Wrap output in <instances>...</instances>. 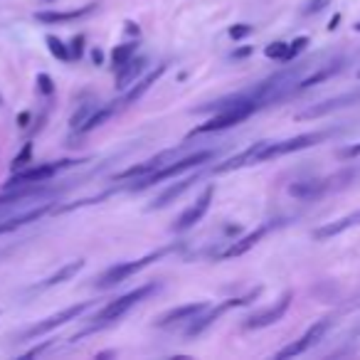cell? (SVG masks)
Wrapping results in <instances>:
<instances>
[{
    "instance_id": "cell-1",
    "label": "cell",
    "mask_w": 360,
    "mask_h": 360,
    "mask_svg": "<svg viewBox=\"0 0 360 360\" xmlns=\"http://www.w3.org/2000/svg\"><path fill=\"white\" fill-rule=\"evenodd\" d=\"M212 150H198V153L188 155V158H180L178 163H165L163 168H158L155 173L150 175H143V178H136L134 183H131V191H143V188H150L155 186V183H163V180L168 178H175V175H180L183 170H191V168H198V165L207 163V160L212 158Z\"/></svg>"
},
{
    "instance_id": "cell-2",
    "label": "cell",
    "mask_w": 360,
    "mask_h": 360,
    "mask_svg": "<svg viewBox=\"0 0 360 360\" xmlns=\"http://www.w3.org/2000/svg\"><path fill=\"white\" fill-rule=\"evenodd\" d=\"M257 109H259V104H257V101H240V104L225 106V109H220V114H215L210 121H205L202 126H198L193 134H212V131H225V129H230V126H237V124H242L245 119H250Z\"/></svg>"
},
{
    "instance_id": "cell-3",
    "label": "cell",
    "mask_w": 360,
    "mask_h": 360,
    "mask_svg": "<svg viewBox=\"0 0 360 360\" xmlns=\"http://www.w3.org/2000/svg\"><path fill=\"white\" fill-rule=\"evenodd\" d=\"M328 134L323 131H314V134H301V136H294V139H286V141H264L262 150L257 153V163H264V160H271V158H279V155H286V153H294V150H304V148H311V146L321 143Z\"/></svg>"
},
{
    "instance_id": "cell-4",
    "label": "cell",
    "mask_w": 360,
    "mask_h": 360,
    "mask_svg": "<svg viewBox=\"0 0 360 360\" xmlns=\"http://www.w3.org/2000/svg\"><path fill=\"white\" fill-rule=\"evenodd\" d=\"M163 255H168V250H158V252H150V255H146L143 259H136V262H121V264H114L109 266V269L104 271V274L99 276V281H96V289H111V286L121 284V281H126L129 276H134L136 271L146 269V266L150 264V262L160 259Z\"/></svg>"
},
{
    "instance_id": "cell-5",
    "label": "cell",
    "mask_w": 360,
    "mask_h": 360,
    "mask_svg": "<svg viewBox=\"0 0 360 360\" xmlns=\"http://www.w3.org/2000/svg\"><path fill=\"white\" fill-rule=\"evenodd\" d=\"M158 289L155 284H146V286H139L136 291H129V294H124V296H119L116 301H111V304H106L104 309L96 314V326H101V323H111V321H119L121 316L126 314V311H131L136 304H141V301L146 299V296H150L153 291Z\"/></svg>"
},
{
    "instance_id": "cell-6",
    "label": "cell",
    "mask_w": 360,
    "mask_h": 360,
    "mask_svg": "<svg viewBox=\"0 0 360 360\" xmlns=\"http://www.w3.org/2000/svg\"><path fill=\"white\" fill-rule=\"evenodd\" d=\"M75 160H57V163H40V165H32V168H20L15 170L11 180L6 183V191L11 188H22V186H35V183H47L50 178H55L62 168L72 165Z\"/></svg>"
},
{
    "instance_id": "cell-7",
    "label": "cell",
    "mask_w": 360,
    "mask_h": 360,
    "mask_svg": "<svg viewBox=\"0 0 360 360\" xmlns=\"http://www.w3.org/2000/svg\"><path fill=\"white\" fill-rule=\"evenodd\" d=\"M89 309H91V301H82V304L67 306L65 311H60V314L50 316V319L40 321V323H35L32 328H27L22 335H25V338H37V335H45V333H50V330L60 328V326L70 323V321L79 319V316L84 314V311H89Z\"/></svg>"
},
{
    "instance_id": "cell-8",
    "label": "cell",
    "mask_w": 360,
    "mask_h": 360,
    "mask_svg": "<svg viewBox=\"0 0 360 360\" xmlns=\"http://www.w3.org/2000/svg\"><path fill=\"white\" fill-rule=\"evenodd\" d=\"M257 294H259V289H255V291H250V294L245 296V299H230V301H225V304H220L217 306V309H210V311H202L200 316H195V319H193V323H191V328L186 330L188 335H200L202 330L207 328V326H212L215 323L217 319H220L222 314H225V311H230L232 306H245V304H250L252 299H257Z\"/></svg>"
},
{
    "instance_id": "cell-9",
    "label": "cell",
    "mask_w": 360,
    "mask_h": 360,
    "mask_svg": "<svg viewBox=\"0 0 360 360\" xmlns=\"http://www.w3.org/2000/svg\"><path fill=\"white\" fill-rule=\"evenodd\" d=\"M328 328H330V319L316 321L314 326H309V330H306L299 340H294V343L286 345L284 350H279V358H294V355L306 353V350L314 348L319 340H323V335H326V330H328Z\"/></svg>"
},
{
    "instance_id": "cell-10",
    "label": "cell",
    "mask_w": 360,
    "mask_h": 360,
    "mask_svg": "<svg viewBox=\"0 0 360 360\" xmlns=\"http://www.w3.org/2000/svg\"><path fill=\"white\" fill-rule=\"evenodd\" d=\"M289 306H291V291H286V294L281 296L274 306H269V309L250 316V319H247V323H245V328H266V326L276 323V321H281V316L289 311Z\"/></svg>"
},
{
    "instance_id": "cell-11",
    "label": "cell",
    "mask_w": 360,
    "mask_h": 360,
    "mask_svg": "<svg viewBox=\"0 0 360 360\" xmlns=\"http://www.w3.org/2000/svg\"><path fill=\"white\" fill-rule=\"evenodd\" d=\"M212 195H215V188H205V193H202L200 198L195 200V205H191L188 207L183 215H180V220H178V225H175V230L178 232H186V230H191L193 225H198V222L205 217V212L210 210V202H212Z\"/></svg>"
},
{
    "instance_id": "cell-12",
    "label": "cell",
    "mask_w": 360,
    "mask_h": 360,
    "mask_svg": "<svg viewBox=\"0 0 360 360\" xmlns=\"http://www.w3.org/2000/svg\"><path fill=\"white\" fill-rule=\"evenodd\" d=\"M205 309H207L205 304H186V306H178V309H170L168 314L160 316V319L155 321V326H158V328H170V326L183 323V321H193L195 316H200Z\"/></svg>"
},
{
    "instance_id": "cell-13",
    "label": "cell",
    "mask_w": 360,
    "mask_h": 360,
    "mask_svg": "<svg viewBox=\"0 0 360 360\" xmlns=\"http://www.w3.org/2000/svg\"><path fill=\"white\" fill-rule=\"evenodd\" d=\"M96 3H89L84 8H77V11H57V13H50V11H42V13H35V20L40 22H47V25H55V22H72V20H79V18H86L89 13H94Z\"/></svg>"
},
{
    "instance_id": "cell-14",
    "label": "cell",
    "mask_w": 360,
    "mask_h": 360,
    "mask_svg": "<svg viewBox=\"0 0 360 360\" xmlns=\"http://www.w3.org/2000/svg\"><path fill=\"white\" fill-rule=\"evenodd\" d=\"M333 180L335 178H326V180H306V183H294L289 188V193L294 198H301V200H311V198H319L323 195L326 191L333 188Z\"/></svg>"
},
{
    "instance_id": "cell-15",
    "label": "cell",
    "mask_w": 360,
    "mask_h": 360,
    "mask_svg": "<svg viewBox=\"0 0 360 360\" xmlns=\"http://www.w3.org/2000/svg\"><path fill=\"white\" fill-rule=\"evenodd\" d=\"M355 225H360V210H355V212H350V215L340 217V220L319 227V230L314 232V237H316V240H330V237L340 235V232L350 230V227H355Z\"/></svg>"
},
{
    "instance_id": "cell-16",
    "label": "cell",
    "mask_w": 360,
    "mask_h": 360,
    "mask_svg": "<svg viewBox=\"0 0 360 360\" xmlns=\"http://www.w3.org/2000/svg\"><path fill=\"white\" fill-rule=\"evenodd\" d=\"M358 99H360V91H353V94H343V96H335V99H328V101H323V104L311 106V109H306L304 114H301V119H316V116L330 114V111L340 109V106L353 104V101H358Z\"/></svg>"
},
{
    "instance_id": "cell-17",
    "label": "cell",
    "mask_w": 360,
    "mask_h": 360,
    "mask_svg": "<svg viewBox=\"0 0 360 360\" xmlns=\"http://www.w3.org/2000/svg\"><path fill=\"white\" fill-rule=\"evenodd\" d=\"M146 65L148 60L146 57H136V60H129L124 67H119V75H116V89H126L136 82V77H141L146 72Z\"/></svg>"
},
{
    "instance_id": "cell-18",
    "label": "cell",
    "mask_w": 360,
    "mask_h": 360,
    "mask_svg": "<svg viewBox=\"0 0 360 360\" xmlns=\"http://www.w3.org/2000/svg\"><path fill=\"white\" fill-rule=\"evenodd\" d=\"M269 227H271V225L257 227L255 232H250V235H247V237H242V240H237V242H235V245H232V247H227V250L222 252L220 257H225V259H230V257H240V255H245V252H250L252 247H255L257 242H259L262 237H264L266 232H269Z\"/></svg>"
},
{
    "instance_id": "cell-19",
    "label": "cell",
    "mask_w": 360,
    "mask_h": 360,
    "mask_svg": "<svg viewBox=\"0 0 360 360\" xmlns=\"http://www.w3.org/2000/svg\"><path fill=\"white\" fill-rule=\"evenodd\" d=\"M262 146H264V141H259V143L250 146V148L242 150V153H240V155H235V158L225 160L222 165H217V173H227V170H235V168H242V165L257 163V153L262 150Z\"/></svg>"
},
{
    "instance_id": "cell-20",
    "label": "cell",
    "mask_w": 360,
    "mask_h": 360,
    "mask_svg": "<svg viewBox=\"0 0 360 360\" xmlns=\"http://www.w3.org/2000/svg\"><path fill=\"white\" fill-rule=\"evenodd\" d=\"M50 210V207H37V210H30V212H22V215H18V217H8V220H3L0 222V235H8V232H15V230H20L22 225H27V222H35V220H40L45 212Z\"/></svg>"
},
{
    "instance_id": "cell-21",
    "label": "cell",
    "mask_w": 360,
    "mask_h": 360,
    "mask_svg": "<svg viewBox=\"0 0 360 360\" xmlns=\"http://www.w3.org/2000/svg\"><path fill=\"white\" fill-rule=\"evenodd\" d=\"M165 70H168V65H160L155 72H150L148 77H143V79H141L139 84H136L134 89H131L129 94L124 96V101H121V104H124V106H129V104H134L136 99H141V96H143V91H148V89H150V84H155V82H158V77L163 75Z\"/></svg>"
},
{
    "instance_id": "cell-22",
    "label": "cell",
    "mask_w": 360,
    "mask_h": 360,
    "mask_svg": "<svg viewBox=\"0 0 360 360\" xmlns=\"http://www.w3.org/2000/svg\"><path fill=\"white\" fill-rule=\"evenodd\" d=\"M343 62H330L328 67H323V70H319V72H314L311 77H306V79H301V82H296L299 84V89H311V86H316V84H321V82H326V79H330L333 75H338L340 70H343Z\"/></svg>"
},
{
    "instance_id": "cell-23",
    "label": "cell",
    "mask_w": 360,
    "mask_h": 360,
    "mask_svg": "<svg viewBox=\"0 0 360 360\" xmlns=\"http://www.w3.org/2000/svg\"><path fill=\"white\" fill-rule=\"evenodd\" d=\"M82 266H84V262H82V259H77V262H70V264H65V266H62V269H57V271H55V274H52V276H47V279L42 281V284L37 286V289H50V286H57V284H62V281L72 279V276H75L77 271L82 269Z\"/></svg>"
},
{
    "instance_id": "cell-24",
    "label": "cell",
    "mask_w": 360,
    "mask_h": 360,
    "mask_svg": "<svg viewBox=\"0 0 360 360\" xmlns=\"http://www.w3.org/2000/svg\"><path fill=\"white\" fill-rule=\"evenodd\" d=\"M193 183H195V178H186V180H180V183H175V186H170L168 191L160 193V198L153 202V210H155V207H165V205H170V202H175V198L183 195V193H186Z\"/></svg>"
},
{
    "instance_id": "cell-25",
    "label": "cell",
    "mask_w": 360,
    "mask_h": 360,
    "mask_svg": "<svg viewBox=\"0 0 360 360\" xmlns=\"http://www.w3.org/2000/svg\"><path fill=\"white\" fill-rule=\"evenodd\" d=\"M116 109H119V106H116V101H114V104H109V106H101V109H96L94 114L89 116V121H86V124L82 126L79 131H94L96 126H101L104 121H109L111 116L116 114Z\"/></svg>"
},
{
    "instance_id": "cell-26",
    "label": "cell",
    "mask_w": 360,
    "mask_h": 360,
    "mask_svg": "<svg viewBox=\"0 0 360 360\" xmlns=\"http://www.w3.org/2000/svg\"><path fill=\"white\" fill-rule=\"evenodd\" d=\"M136 42H129V45H119L114 52H111V62H114V67L119 70V67H124L129 60H134V55H136Z\"/></svg>"
},
{
    "instance_id": "cell-27",
    "label": "cell",
    "mask_w": 360,
    "mask_h": 360,
    "mask_svg": "<svg viewBox=\"0 0 360 360\" xmlns=\"http://www.w3.org/2000/svg\"><path fill=\"white\" fill-rule=\"evenodd\" d=\"M94 111H96V104H91V101H86V104H82L79 109H77L75 114H72L70 126H72V129H77V131H79L82 126H84L86 121H89V116L94 114Z\"/></svg>"
},
{
    "instance_id": "cell-28",
    "label": "cell",
    "mask_w": 360,
    "mask_h": 360,
    "mask_svg": "<svg viewBox=\"0 0 360 360\" xmlns=\"http://www.w3.org/2000/svg\"><path fill=\"white\" fill-rule=\"evenodd\" d=\"M47 47H50V52L57 57V60H62V62H70L72 52H70V47H67L65 42L60 40V37H55V35H47Z\"/></svg>"
},
{
    "instance_id": "cell-29",
    "label": "cell",
    "mask_w": 360,
    "mask_h": 360,
    "mask_svg": "<svg viewBox=\"0 0 360 360\" xmlns=\"http://www.w3.org/2000/svg\"><path fill=\"white\" fill-rule=\"evenodd\" d=\"M37 195V191H8L6 195H0V207H8V205H15V202H22L27 198Z\"/></svg>"
},
{
    "instance_id": "cell-30",
    "label": "cell",
    "mask_w": 360,
    "mask_h": 360,
    "mask_svg": "<svg viewBox=\"0 0 360 360\" xmlns=\"http://www.w3.org/2000/svg\"><path fill=\"white\" fill-rule=\"evenodd\" d=\"M286 52H289V42H271V45H266L264 55L269 57V60L284 62L286 60Z\"/></svg>"
},
{
    "instance_id": "cell-31",
    "label": "cell",
    "mask_w": 360,
    "mask_h": 360,
    "mask_svg": "<svg viewBox=\"0 0 360 360\" xmlns=\"http://www.w3.org/2000/svg\"><path fill=\"white\" fill-rule=\"evenodd\" d=\"M30 158H32V143H25V146H22L20 153H18L15 158H13V170L25 168V165L30 163Z\"/></svg>"
},
{
    "instance_id": "cell-32",
    "label": "cell",
    "mask_w": 360,
    "mask_h": 360,
    "mask_svg": "<svg viewBox=\"0 0 360 360\" xmlns=\"http://www.w3.org/2000/svg\"><path fill=\"white\" fill-rule=\"evenodd\" d=\"M252 32H255V27L247 25V22H240V25H232L230 27V37H232V40H245V37H250Z\"/></svg>"
},
{
    "instance_id": "cell-33",
    "label": "cell",
    "mask_w": 360,
    "mask_h": 360,
    "mask_svg": "<svg viewBox=\"0 0 360 360\" xmlns=\"http://www.w3.org/2000/svg\"><path fill=\"white\" fill-rule=\"evenodd\" d=\"M306 45H309V37H296V40L289 45V52H286V60H284V62L294 60V57L299 55V52H304V50H306Z\"/></svg>"
},
{
    "instance_id": "cell-34",
    "label": "cell",
    "mask_w": 360,
    "mask_h": 360,
    "mask_svg": "<svg viewBox=\"0 0 360 360\" xmlns=\"http://www.w3.org/2000/svg\"><path fill=\"white\" fill-rule=\"evenodd\" d=\"M328 3L330 0H306V6L301 8V13H304V15H316V13L323 11Z\"/></svg>"
},
{
    "instance_id": "cell-35",
    "label": "cell",
    "mask_w": 360,
    "mask_h": 360,
    "mask_svg": "<svg viewBox=\"0 0 360 360\" xmlns=\"http://www.w3.org/2000/svg\"><path fill=\"white\" fill-rule=\"evenodd\" d=\"M37 89H40L45 96L55 94V82H52V77L50 75H37Z\"/></svg>"
},
{
    "instance_id": "cell-36",
    "label": "cell",
    "mask_w": 360,
    "mask_h": 360,
    "mask_svg": "<svg viewBox=\"0 0 360 360\" xmlns=\"http://www.w3.org/2000/svg\"><path fill=\"white\" fill-rule=\"evenodd\" d=\"M70 52H72V57H77V60H79L82 55H84V37H75V40H72V45H70Z\"/></svg>"
},
{
    "instance_id": "cell-37",
    "label": "cell",
    "mask_w": 360,
    "mask_h": 360,
    "mask_svg": "<svg viewBox=\"0 0 360 360\" xmlns=\"http://www.w3.org/2000/svg\"><path fill=\"white\" fill-rule=\"evenodd\" d=\"M355 155H360V143H355V146H348V148H343L340 150V158H355Z\"/></svg>"
},
{
    "instance_id": "cell-38",
    "label": "cell",
    "mask_w": 360,
    "mask_h": 360,
    "mask_svg": "<svg viewBox=\"0 0 360 360\" xmlns=\"http://www.w3.org/2000/svg\"><path fill=\"white\" fill-rule=\"evenodd\" d=\"M91 60H94V65H104V52L94 50V52H91Z\"/></svg>"
},
{
    "instance_id": "cell-39",
    "label": "cell",
    "mask_w": 360,
    "mask_h": 360,
    "mask_svg": "<svg viewBox=\"0 0 360 360\" xmlns=\"http://www.w3.org/2000/svg\"><path fill=\"white\" fill-rule=\"evenodd\" d=\"M18 121H20V126H27V121H30V114H27V111H25V114L18 116Z\"/></svg>"
},
{
    "instance_id": "cell-40",
    "label": "cell",
    "mask_w": 360,
    "mask_h": 360,
    "mask_svg": "<svg viewBox=\"0 0 360 360\" xmlns=\"http://www.w3.org/2000/svg\"><path fill=\"white\" fill-rule=\"evenodd\" d=\"M250 52H252L250 47H245V50H237V52H235V55H232V57H247V55H250Z\"/></svg>"
},
{
    "instance_id": "cell-41",
    "label": "cell",
    "mask_w": 360,
    "mask_h": 360,
    "mask_svg": "<svg viewBox=\"0 0 360 360\" xmlns=\"http://www.w3.org/2000/svg\"><path fill=\"white\" fill-rule=\"evenodd\" d=\"M355 30H358V32H360V22H358V25H355Z\"/></svg>"
},
{
    "instance_id": "cell-42",
    "label": "cell",
    "mask_w": 360,
    "mask_h": 360,
    "mask_svg": "<svg viewBox=\"0 0 360 360\" xmlns=\"http://www.w3.org/2000/svg\"><path fill=\"white\" fill-rule=\"evenodd\" d=\"M358 77H360V72H358Z\"/></svg>"
}]
</instances>
